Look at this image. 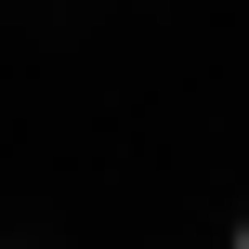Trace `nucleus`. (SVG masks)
<instances>
[{
	"mask_svg": "<svg viewBox=\"0 0 249 249\" xmlns=\"http://www.w3.org/2000/svg\"><path fill=\"white\" fill-rule=\"evenodd\" d=\"M236 249H249V223H236Z\"/></svg>",
	"mask_w": 249,
	"mask_h": 249,
	"instance_id": "1",
	"label": "nucleus"
}]
</instances>
